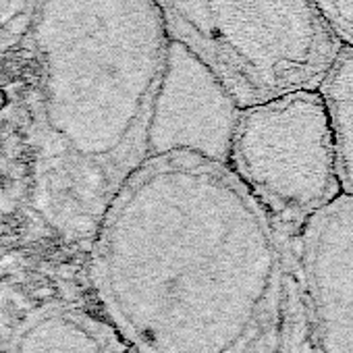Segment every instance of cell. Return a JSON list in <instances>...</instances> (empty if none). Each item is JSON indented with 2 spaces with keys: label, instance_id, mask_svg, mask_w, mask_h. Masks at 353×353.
Listing matches in <instances>:
<instances>
[{
  "label": "cell",
  "instance_id": "9",
  "mask_svg": "<svg viewBox=\"0 0 353 353\" xmlns=\"http://www.w3.org/2000/svg\"><path fill=\"white\" fill-rule=\"evenodd\" d=\"M326 23L343 46L353 48V0H316Z\"/></svg>",
  "mask_w": 353,
  "mask_h": 353
},
{
  "label": "cell",
  "instance_id": "3",
  "mask_svg": "<svg viewBox=\"0 0 353 353\" xmlns=\"http://www.w3.org/2000/svg\"><path fill=\"white\" fill-rule=\"evenodd\" d=\"M166 34L243 110L318 90L343 44L316 0H156Z\"/></svg>",
  "mask_w": 353,
  "mask_h": 353
},
{
  "label": "cell",
  "instance_id": "10",
  "mask_svg": "<svg viewBox=\"0 0 353 353\" xmlns=\"http://www.w3.org/2000/svg\"><path fill=\"white\" fill-rule=\"evenodd\" d=\"M117 353H139L137 349H133V347H129V345H125L121 351H117Z\"/></svg>",
  "mask_w": 353,
  "mask_h": 353
},
{
  "label": "cell",
  "instance_id": "4",
  "mask_svg": "<svg viewBox=\"0 0 353 353\" xmlns=\"http://www.w3.org/2000/svg\"><path fill=\"white\" fill-rule=\"evenodd\" d=\"M276 231L299 233L343 196L336 143L318 90H299L239 112L229 162Z\"/></svg>",
  "mask_w": 353,
  "mask_h": 353
},
{
  "label": "cell",
  "instance_id": "12",
  "mask_svg": "<svg viewBox=\"0 0 353 353\" xmlns=\"http://www.w3.org/2000/svg\"><path fill=\"white\" fill-rule=\"evenodd\" d=\"M0 353H5V349H3V347H0Z\"/></svg>",
  "mask_w": 353,
  "mask_h": 353
},
{
  "label": "cell",
  "instance_id": "7",
  "mask_svg": "<svg viewBox=\"0 0 353 353\" xmlns=\"http://www.w3.org/2000/svg\"><path fill=\"white\" fill-rule=\"evenodd\" d=\"M125 345L106 318L92 310L48 301L23 316L5 353H117Z\"/></svg>",
  "mask_w": 353,
  "mask_h": 353
},
{
  "label": "cell",
  "instance_id": "2",
  "mask_svg": "<svg viewBox=\"0 0 353 353\" xmlns=\"http://www.w3.org/2000/svg\"><path fill=\"white\" fill-rule=\"evenodd\" d=\"M32 204L67 241L92 237L145 160L170 38L156 0H44Z\"/></svg>",
  "mask_w": 353,
  "mask_h": 353
},
{
  "label": "cell",
  "instance_id": "1",
  "mask_svg": "<svg viewBox=\"0 0 353 353\" xmlns=\"http://www.w3.org/2000/svg\"><path fill=\"white\" fill-rule=\"evenodd\" d=\"M106 322L139 353H279L281 235L227 162L148 156L92 235Z\"/></svg>",
  "mask_w": 353,
  "mask_h": 353
},
{
  "label": "cell",
  "instance_id": "5",
  "mask_svg": "<svg viewBox=\"0 0 353 353\" xmlns=\"http://www.w3.org/2000/svg\"><path fill=\"white\" fill-rule=\"evenodd\" d=\"M239 112L241 108L214 73L190 50L170 40L152 108L145 158L192 150L229 162Z\"/></svg>",
  "mask_w": 353,
  "mask_h": 353
},
{
  "label": "cell",
  "instance_id": "6",
  "mask_svg": "<svg viewBox=\"0 0 353 353\" xmlns=\"http://www.w3.org/2000/svg\"><path fill=\"white\" fill-rule=\"evenodd\" d=\"M297 243L314 353H353V198L307 219Z\"/></svg>",
  "mask_w": 353,
  "mask_h": 353
},
{
  "label": "cell",
  "instance_id": "8",
  "mask_svg": "<svg viewBox=\"0 0 353 353\" xmlns=\"http://www.w3.org/2000/svg\"><path fill=\"white\" fill-rule=\"evenodd\" d=\"M318 92L324 98L334 131L341 190L343 196L353 198V48H341Z\"/></svg>",
  "mask_w": 353,
  "mask_h": 353
},
{
  "label": "cell",
  "instance_id": "11",
  "mask_svg": "<svg viewBox=\"0 0 353 353\" xmlns=\"http://www.w3.org/2000/svg\"><path fill=\"white\" fill-rule=\"evenodd\" d=\"M13 3V0H0V11H3L5 7H9Z\"/></svg>",
  "mask_w": 353,
  "mask_h": 353
}]
</instances>
